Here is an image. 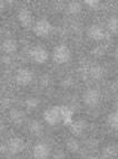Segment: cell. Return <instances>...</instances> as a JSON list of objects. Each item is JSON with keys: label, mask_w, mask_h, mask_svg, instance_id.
<instances>
[{"label": "cell", "mask_w": 118, "mask_h": 159, "mask_svg": "<svg viewBox=\"0 0 118 159\" xmlns=\"http://www.w3.org/2000/svg\"><path fill=\"white\" fill-rule=\"evenodd\" d=\"M26 148V142L21 138H11L7 143V150L11 155L21 153Z\"/></svg>", "instance_id": "obj_9"}, {"label": "cell", "mask_w": 118, "mask_h": 159, "mask_svg": "<svg viewBox=\"0 0 118 159\" xmlns=\"http://www.w3.org/2000/svg\"><path fill=\"white\" fill-rule=\"evenodd\" d=\"M25 104H26L27 110H28L29 112H31V111H35L37 108H38V105H39V100L35 97H29L28 99L25 101Z\"/></svg>", "instance_id": "obj_21"}, {"label": "cell", "mask_w": 118, "mask_h": 159, "mask_svg": "<svg viewBox=\"0 0 118 159\" xmlns=\"http://www.w3.org/2000/svg\"><path fill=\"white\" fill-rule=\"evenodd\" d=\"M29 130H30L31 134L35 137H41L44 134V125L37 121V120H32L30 123H29Z\"/></svg>", "instance_id": "obj_14"}, {"label": "cell", "mask_w": 118, "mask_h": 159, "mask_svg": "<svg viewBox=\"0 0 118 159\" xmlns=\"http://www.w3.org/2000/svg\"><path fill=\"white\" fill-rule=\"evenodd\" d=\"M32 31L37 37L39 38H46L49 35L51 34L53 31V25L49 20L45 19V18H41L38 21H36L32 27Z\"/></svg>", "instance_id": "obj_3"}, {"label": "cell", "mask_w": 118, "mask_h": 159, "mask_svg": "<svg viewBox=\"0 0 118 159\" xmlns=\"http://www.w3.org/2000/svg\"><path fill=\"white\" fill-rule=\"evenodd\" d=\"M82 5L78 1H71V2L68 3L67 6V10L70 15H78L82 11Z\"/></svg>", "instance_id": "obj_22"}, {"label": "cell", "mask_w": 118, "mask_h": 159, "mask_svg": "<svg viewBox=\"0 0 118 159\" xmlns=\"http://www.w3.org/2000/svg\"><path fill=\"white\" fill-rule=\"evenodd\" d=\"M18 23L23 28H29V27H34V15L28 9H23L20 10L17 16Z\"/></svg>", "instance_id": "obj_8"}, {"label": "cell", "mask_w": 118, "mask_h": 159, "mask_svg": "<svg viewBox=\"0 0 118 159\" xmlns=\"http://www.w3.org/2000/svg\"><path fill=\"white\" fill-rule=\"evenodd\" d=\"M29 57L36 64H45L49 60V53L41 46H34L29 49Z\"/></svg>", "instance_id": "obj_5"}, {"label": "cell", "mask_w": 118, "mask_h": 159, "mask_svg": "<svg viewBox=\"0 0 118 159\" xmlns=\"http://www.w3.org/2000/svg\"><path fill=\"white\" fill-rule=\"evenodd\" d=\"M91 53H93L94 56L101 57V56H104V55H105V53H106V49H105L104 46L100 45V46H97L96 48H94V51L91 52Z\"/></svg>", "instance_id": "obj_23"}, {"label": "cell", "mask_w": 118, "mask_h": 159, "mask_svg": "<svg viewBox=\"0 0 118 159\" xmlns=\"http://www.w3.org/2000/svg\"><path fill=\"white\" fill-rule=\"evenodd\" d=\"M44 120L49 125H56L62 122V105H53L50 108L45 110Z\"/></svg>", "instance_id": "obj_2"}, {"label": "cell", "mask_w": 118, "mask_h": 159, "mask_svg": "<svg viewBox=\"0 0 118 159\" xmlns=\"http://www.w3.org/2000/svg\"><path fill=\"white\" fill-rule=\"evenodd\" d=\"M66 148H67V150L69 151V152L76 153V152H78L80 145H79V141L76 138L70 137V138H68V139L66 140Z\"/></svg>", "instance_id": "obj_18"}, {"label": "cell", "mask_w": 118, "mask_h": 159, "mask_svg": "<svg viewBox=\"0 0 118 159\" xmlns=\"http://www.w3.org/2000/svg\"><path fill=\"white\" fill-rule=\"evenodd\" d=\"M51 57H53V61L56 64H66L70 61L71 57V52L69 49L67 45L65 44H59V45L55 46L53 49V53H51Z\"/></svg>", "instance_id": "obj_1"}, {"label": "cell", "mask_w": 118, "mask_h": 159, "mask_svg": "<svg viewBox=\"0 0 118 159\" xmlns=\"http://www.w3.org/2000/svg\"><path fill=\"white\" fill-rule=\"evenodd\" d=\"M100 97L101 94L99 92V90L97 89H88L86 90L82 95V100H84V103L89 108H95L99 104L100 102Z\"/></svg>", "instance_id": "obj_7"}, {"label": "cell", "mask_w": 118, "mask_h": 159, "mask_svg": "<svg viewBox=\"0 0 118 159\" xmlns=\"http://www.w3.org/2000/svg\"><path fill=\"white\" fill-rule=\"evenodd\" d=\"M107 125H109V128H112V130L118 131V110L108 114V116H107Z\"/></svg>", "instance_id": "obj_19"}, {"label": "cell", "mask_w": 118, "mask_h": 159, "mask_svg": "<svg viewBox=\"0 0 118 159\" xmlns=\"http://www.w3.org/2000/svg\"><path fill=\"white\" fill-rule=\"evenodd\" d=\"M18 49V43L16 39H12V38H8V39H5L1 44V51L5 53V54H14L16 53Z\"/></svg>", "instance_id": "obj_12"}, {"label": "cell", "mask_w": 118, "mask_h": 159, "mask_svg": "<svg viewBox=\"0 0 118 159\" xmlns=\"http://www.w3.org/2000/svg\"><path fill=\"white\" fill-rule=\"evenodd\" d=\"M9 119L15 125H20L25 120V112L21 110H18V109H12L9 112Z\"/></svg>", "instance_id": "obj_13"}, {"label": "cell", "mask_w": 118, "mask_h": 159, "mask_svg": "<svg viewBox=\"0 0 118 159\" xmlns=\"http://www.w3.org/2000/svg\"><path fill=\"white\" fill-rule=\"evenodd\" d=\"M117 57H118V54H117Z\"/></svg>", "instance_id": "obj_26"}, {"label": "cell", "mask_w": 118, "mask_h": 159, "mask_svg": "<svg viewBox=\"0 0 118 159\" xmlns=\"http://www.w3.org/2000/svg\"><path fill=\"white\" fill-rule=\"evenodd\" d=\"M117 156H118V148L115 145H109L103 149V155H101L103 158L112 159V158H116Z\"/></svg>", "instance_id": "obj_16"}, {"label": "cell", "mask_w": 118, "mask_h": 159, "mask_svg": "<svg viewBox=\"0 0 118 159\" xmlns=\"http://www.w3.org/2000/svg\"><path fill=\"white\" fill-rule=\"evenodd\" d=\"M89 75L90 77H93L95 80H100L104 77L105 70L99 65H94L89 68Z\"/></svg>", "instance_id": "obj_20"}, {"label": "cell", "mask_w": 118, "mask_h": 159, "mask_svg": "<svg viewBox=\"0 0 118 159\" xmlns=\"http://www.w3.org/2000/svg\"><path fill=\"white\" fill-rule=\"evenodd\" d=\"M50 146L40 142V143H37L34 146L32 155H34V158L36 159H46L50 156Z\"/></svg>", "instance_id": "obj_10"}, {"label": "cell", "mask_w": 118, "mask_h": 159, "mask_svg": "<svg viewBox=\"0 0 118 159\" xmlns=\"http://www.w3.org/2000/svg\"><path fill=\"white\" fill-rule=\"evenodd\" d=\"M74 112L71 111V109H69L66 105H62V123L67 127L71 125V122L74 121Z\"/></svg>", "instance_id": "obj_17"}, {"label": "cell", "mask_w": 118, "mask_h": 159, "mask_svg": "<svg viewBox=\"0 0 118 159\" xmlns=\"http://www.w3.org/2000/svg\"><path fill=\"white\" fill-rule=\"evenodd\" d=\"M15 81L19 86H28L34 81V73L27 67L19 68L15 74Z\"/></svg>", "instance_id": "obj_4"}, {"label": "cell", "mask_w": 118, "mask_h": 159, "mask_svg": "<svg viewBox=\"0 0 118 159\" xmlns=\"http://www.w3.org/2000/svg\"><path fill=\"white\" fill-rule=\"evenodd\" d=\"M84 3L87 5L90 9H94V10L98 9V6L100 5V2H99L98 0H86V1H84Z\"/></svg>", "instance_id": "obj_24"}, {"label": "cell", "mask_w": 118, "mask_h": 159, "mask_svg": "<svg viewBox=\"0 0 118 159\" xmlns=\"http://www.w3.org/2000/svg\"><path fill=\"white\" fill-rule=\"evenodd\" d=\"M74 137H79L86 132L88 128V123L85 120H74L71 125L68 127Z\"/></svg>", "instance_id": "obj_11"}, {"label": "cell", "mask_w": 118, "mask_h": 159, "mask_svg": "<svg viewBox=\"0 0 118 159\" xmlns=\"http://www.w3.org/2000/svg\"><path fill=\"white\" fill-rule=\"evenodd\" d=\"M87 36L95 42H103L108 37V31L100 25L94 24L87 28Z\"/></svg>", "instance_id": "obj_6"}, {"label": "cell", "mask_w": 118, "mask_h": 159, "mask_svg": "<svg viewBox=\"0 0 118 159\" xmlns=\"http://www.w3.org/2000/svg\"><path fill=\"white\" fill-rule=\"evenodd\" d=\"M106 28L108 34H117L118 33V17L112 16L108 18L106 23Z\"/></svg>", "instance_id": "obj_15"}, {"label": "cell", "mask_w": 118, "mask_h": 159, "mask_svg": "<svg viewBox=\"0 0 118 159\" xmlns=\"http://www.w3.org/2000/svg\"><path fill=\"white\" fill-rule=\"evenodd\" d=\"M71 83H73V82H71L70 79L68 77V79H64V80H62L61 84H62V85H65V86H68V85H70Z\"/></svg>", "instance_id": "obj_25"}]
</instances>
